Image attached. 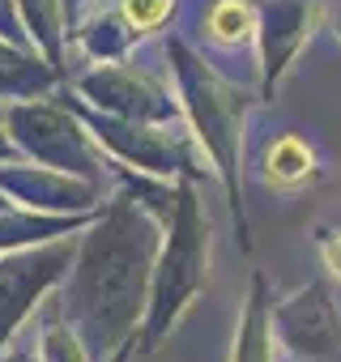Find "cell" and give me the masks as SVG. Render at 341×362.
I'll list each match as a JSON object with an SVG mask.
<instances>
[{"label": "cell", "mask_w": 341, "mask_h": 362, "mask_svg": "<svg viewBox=\"0 0 341 362\" xmlns=\"http://www.w3.org/2000/svg\"><path fill=\"white\" fill-rule=\"evenodd\" d=\"M166 64H170V81H175V98L180 111L197 136V145L205 149L209 166L222 179V192L231 201V218L239 230L243 252H252V230H248V209H243V128H248V111H252V90L222 77L205 52H197L188 39H166Z\"/></svg>", "instance_id": "2"}, {"label": "cell", "mask_w": 341, "mask_h": 362, "mask_svg": "<svg viewBox=\"0 0 341 362\" xmlns=\"http://www.w3.org/2000/svg\"><path fill=\"white\" fill-rule=\"evenodd\" d=\"M328 0H256V60H260V98H273L299 52L311 43L324 22Z\"/></svg>", "instance_id": "5"}, {"label": "cell", "mask_w": 341, "mask_h": 362, "mask_svg": "<svg viewBox=\"0 0 341 362\" xmlns=\"http://www.w3.org/2000/svg\"><path fill=\"white\" fill-rule=\"evenodd\" d=\"M90 52L94 56H103V60H124L132 47H141V39H137V30L120 18V9L115 13H103L98 22H94V30H90Z\"/></svg>", "instance_id": "12"}, {"label": "cell", "mask_w": 341, "mask_h": 362, "mask_svg": "<svg viewBox=\"0 0 341 362\" xmlns=\"http://www.w3.org/2000/svg\"><path fill=\"white\" fill-rule=\"evenodd\" d=\"M337 35H341V18H337Z\"/></svg>", "instance_id": "15"}, {"label": "cell", "mask_w": 341, "mask_h": 362, "mask_svg": "<svg viewBox=\"0 0 341 362\" xmlns=\"http://www.w3.org/2000/svg\"><path fill=\"white\" fill-rule=\"evenodd\" d=\"M273 332L299 362H341V311L324 281L273 298Z\"/></svg>", "instance_id": "6"}, {"label": "cell", "mask_w": 341, "mask_h": 362, "mask_svg": "<svg viewBox=\"0 0 341 362\" xmlns=\"http://www.w3.org/2000/svg\"><path fill=\"white\" fill-rule=\"evenodd\" d=\"M81 90L120 119H145V124H170V119H184L180 98H170V86L158 81L145 69H124V64H107L94 77L81 81Z\"/></svg>", "instance_id": "7"}, {"label": "cell", "mask_w": 341, "mask_h": 362, "mask_svg": "<svg viewBox=\"0 0 341 362\" xmlns=\"http://www.w3.org/2000/svg\"><path fill=\"white\" fill-rule=\"evenodd\" d=\"M115 9L137 30V39L145 43V39H154L158 30L170 26V18H175V9H180V0H115Z\"/></svg>", "instance_id": "11"}, {"label": "cell", "mask_w": 341, "mask_h": 362, "mask_svg": "<svg viewBox=\"0 0 341 362\" xmlns=\"http://www.w3.org/2000/svg\"><path fill=\"white\" fill-rule=\"evenodd\" d=\"M316 247H320V260H324V269H328L333 277H341V230H328V226H320V230H316Z\"/></svg>", "instance_id": "13"}, {"label": "cell", "mask_w": 341, "mask_h": 362, "mask_svg": "<svg viewBox=\"0 0 341 362\" xmlns=\"http://www.w3.org/2000/svg\"><path fill=\"white\" fill-rule=\"evenodd\" d=\"M231 362H277V332H273V294L265 273H252L248 281V303L235 328V349Z\"/></svg>", "instance_id": "9"}, {"label": "cell", "mask_w": 341, "mask_h": 362, "mask_svg": "<svg viewBox=\"0 0 341 362\" xmlns=\"http://www.w3.org/2000/svg\"><path fill=\"white\" fill-rule=\"evenodd\" d=\"M205 281H209V214L197 197V179H180V201L166 222V235L154 260V277H149L145 320L137 337L141 354L158 349L175 332L184 311L201 298Z\"/></svg>", "instance_id": "3"}, {"label": "cell", "mask_w": 341, "mask_h": 362, "mask_svg": "<svg viewBox=\"0 0 341 362\" xmlns=\"http://www.w3.org/2000/svg\"><path fill=\"white\" fill-rule=\"evenodd\" d=\"M201 39L218 56L256 47V0H209L201 13Z\"/></svg>", "instance_id": "10"}, {"label": "cell", "mask_w": 341, "mask_h": 362, "mask_svg": "<svg viewBox=\"0 0 341 362\" xmlns=\"http://www.w3.org/2000/svg\"><path fill=\"white\" fill-rule=\"evenodd\" d=\"M52 362H86V349L69 332H52Z\"/></svg>", "instance_id": "14"}, {"label": "cell", "mask_w": 341, "mask_h": 362, "mask_svg": "<svg viewBox=\"0 0 341 362\" xmlns=\"http://www.w3.org/2000/svg\"><path fill=\"white\" fill-rule=\"evenodd\" d=\"M162 235L166 226L128 192L98 214L69 286V311L90 354H111V362H124L137 349Z\"/></svg>", "instance_id": "1"}, {"label": "cell", "mask_w": 341, "mask_h": 362, "mask_svg": "<svg viewBox=\"0 0 341 362\" xmlns=\"http://www.w3.org/2000/svg\"><path fill=\"white\" fill-rule=\"evenodd\" d=\"M94 136L132 170H149L162 179H205V149L197 145L188 119L170 124H145V119H120V115H90Z\"/></svg>", "instance_id": "4"}, {"label": "cell", "mask_w": 341, "mask_h": 362, "mask_svg": "<svg viewBox=\"0 0 341 362\" xmlns=\"http://www.w3.org/2000/svg\"><path fill=\"white\" fill-rule=\"evenodd\" d=\"M260 179L277 192H299V188H311L324 179V166H320V153L307 136L299 132H282L265 145V158H260Z\"/></svg>", "instance_id": "8"}]
</instances>
